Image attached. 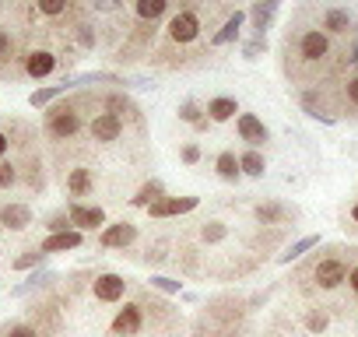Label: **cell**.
I'll return each mask as SVG.
<instances>
[{"label": "cell", "mask_w": 358, "mask_h": 337, "mask_svg": "<svg viewBox=\"0 0 358 337\" xmlns=\"http://www.w3.org/2000/svg\"><path fill=\"white\" fill-rule=\"evenodd\" d=\"M120 134H123V120L116 113H102V116L92 120V137L95 141H116Z\"/></svg>", "instance_id": "obj_5"}, {"label": "cell", "mask_w": 358, "mask_h": 337, "mask_svg": "<svg viewBox=\"0 0 358 337\" xmlns=\"http://www.w3.org/2000/svg\"><path fill=\"white\" fill-rule=\"evenodd\" d=\"M351 218H355V222H358V208H355V211H351Z\"/></svg>", "instance_id": "obj_36"}, {"label": "cell", "mask_w": 358, "mask_h": 337, "mask_svg": "<svg viewBox=\"0 0 358 337\" xmlns=\"http://www.w3.org/2000/svg\"><path fill=\"white\" fill-rule=\"evenodd\" d=\"M239 168L246 176H264V158H260V151H246L243 158H239Z\"/></svg>", "instance_id": "obj_21"}, {"label": "cell", "mask_w": 358, "mask_h": 337, "mask_svg": "<svg viewBox=\"0 0 358 337\" xmlns=\"http://www.w3.org/2000/svg\"><path fill=\"white\" fill-rule=\"evenodd\" d=\"M197 36H201V18H197L194 8L179 11V15L169 22V39H172V43H190V39H197Z\"/></svg>", "instance_id": "obj_2"}, {"label": "cell", "mask_w": 358, "mask_h": 337, "mask_svg": "<svg viewBox=\"0 0 358 337\" xmlns=\"http://www.w3.org/2000/svg\"><path fill=\"white\" fill-rule=\"evenodd\" d=\"M162 194H165V187H162L158 180H151V183H144V187H141V194H137L130 204H137V208H151V204H155Z\"/></svg>", "instance_id": "obj_16"}, {"label": "cell", "mask_w": 358, "mask_h": 337, "mask_svg": "<svg viewBox=\"0 0 358 337\" xmlns=\"http://www.w3.org/2000/svg\"><path fill=\"white\" fill-rule=\"evenodd\" d=\"M67 190H71L74 197H85V194L92 190V173H88V168H74L71 180H67Z\"/></svg>", "instance_id": "obj_17"}, {"label": "cell", "mask_w": 358, "mask_h": 337, "mask_svg": "<svg viewBox=\"0 0 358 337\" xmlns=\"http://www.w3.org/2000/svg\"><path fill=\"white\" fill-rule=\"evenodd\" d=\"M81 246V232H53L39 250L43 253H67V250H78Z\"/></svg>", "instance_id": "obj_12"}, {"label": "cell", "mask_w": 358, "mask_h": 337, "mask_svg": "<svg viewBox=\"0 0 358 337\" xmlns=\"http://www.w3.org/2000/svg\"><path fill=\"white\" fill-rule=\"evenodd\" d=\"M179 120H187V123H197V127H204V120H201V109H197V102H183V109H179Z\"/></svg>", "instance_id": "obj_24"}, {"label": "cell", "mask_w": 358, "mask_h": 337, "mask_svg": "<svg viewBox=\"0 0 358 337\" xmlns=\"http://www.w3.org/2000/svg\"><path fill=\"white\" fill-rule=\"evenodd\" d=\"M18 180V173H15V165H8V162H0V190H8L11 183Z\"/></svg>", "instance_id": "obj_26"}, {"label": "cell", "mask_w": 358, "mask_h": 337, "mask_svg": "<svg viewBox=\"0 0 358 337\" xmlns=\"http://www.w3.org/2000/svg\"><path fill=\"white\" fill-rule=\"evenodd\" d=\"M183 158H187V162H197V158H201V148H197V144H187V148H183Z\"/></svg>", "instance_id": "obj_32"}, {"label": "cell", "mask_w": 358, "mask_h": 337, "mask_svg": "<svg viewBox=\"0 0 358 337\" xmlns=\"http://www.w3.org/2000/svg\"><path fill=\"white\" fill-rule=\"evenodd\" d=\"M239 25H243V11H236V15L225 22V29L215 36V46H225L229 39H236V36H239Z\"/></svg>", "instance_id": "obj_22"}, {"label": "cell", "mask_w": 358, "mask_h": 337, "mask_svg": "<svg viewBox=\"0 0 358 337\" xmlns=\"http://www.w3.org/2000/svg\"><path fill=\"white\" fill-rule=\"evenodd\" d=\"M278 4H281V0H257V4H253V22H257V32H260V36H264L271 15L278 11Z\"/></svg>", "instance_id": "obj_15"}, {"label": "cell", "mask_w": 358, "mask_h": 337, "mask_svg": "<svg viewBox=\"0 0 358 337\" xmlns=\"http://www.w3.org/2000/svg\"><path fill=\"white\" fill-rule=\"evenodd\" d=\"M53 67H57V57L46 53V50H36V53L25 60V71H29L32 78H46V74H53Z\"/></svg>", "instance_id": "obj_14"}, {"label": "cell", "mask_w": 358, "mask_h": 337, "mask_svg": "<svg viewBox=\"0 0 358 337\" xmlns=\"http://www.w3.org/2000/svg\"><path fill=\"white\" fill-rule=\"evenodd\" d=\"M348 288H351V292L358 295V264H355V267L348 271Z\"/></svg>", "instance_id": "obj_33"}, {"label": "cell", "mask_w": 358, "mask_h": 337, "mask_svg": "<svg viewBox=\"0 0 358 337\" xmlns=\"http://www.w3.org/2000/svg\"><path fill=\"white\" fill-rule=\"evenodd\" d=\"M123 292H127V281L120 274H99L95 278V299L116 302V299H123Z\"/></svg>", "instance_id": "obj_6"}, {"label": "cell", "mask_w": 358, "mask_h": 337, "mask_svg": "<svg viewBox=\"0 0 358 337\" xmlns=\"http://www.w3.org/2000/svg\"><path fill=\"white\" fill-rule=\"evenodd\" d=\"M306 327H309L313 334H323V330H327V313H309V316H306Z\"/></svg>", "instance_id": "obj_27"}, {"label": "cell", "mask_w": 358, "mask_h": 337, "mask_svg": "<svg viewBox=\"0 0 358 337\" xmlns=\"http://www.w3.org/2000/svg\"><path fill=\"white\" fill-rule=\"evenodd\" d=\"M316 243H320V239H316V236H309V239H299V243H295V246H292V250H288V253H285V257H281V260H295V257H302V253H306V250H313V246H316Z\"/></svg>", "instance_id": "obj_23"}, {"label": "cell", "mask_w": 358, "mask_h": 337, "mask_svg": "<svg viewBox=\"0 0 358 337\" xmlns=\"http://www.w3.org/2000/svg\"><path fill=\"white\" fill-rule=\"evenodd\" d=\"M257 218H260L264 225H288V222L299 218V211L288 208V204H260V208H257Z\"/></svg>", "instance_id": "obj_8"}, {"label": "cell", "mask_w": 358, "mask_h": 337, "mask_svg": "<svg viewBox=\"0 0 358 337\" xmlns=\"http://www.w3.org/2000/svg\"><path fill=\"white\" fill-rule=\"evenodd\" d=\"M57 92H64V85H57V88H50V92H36V95H32V106H46Z\"/></svg>", "instance_id": "obj_29"}, {"label": "cell", "mask_w": 358, "mask_h": 337, "mask_svg": "<svg viewBox=\"0 0 358 337\" xmlns=\"http://www.w3.org/2000/svg\"><path fill=\"white\" fill-rule=\"evenodd\" d=\"M218 176H222V180H236V176H239V158H236L232 151H222V155H218Z\"/></svg>", "instance_id": "obj_19"}, {"label": "cell", "mask_w": 358, "mask_h": 337, "mask_svg": "<svg viewBox=\"0 0 358 337\" xmlns=\"http://www.w3.org/2000/svg\"><path fill=\"white\" fill-rule=\"evenodd\" d=\"M39 257H43V250H29L25 257H18V260H15V267H18V271H25V267H32Z\"/></svg>", "instance_id": "obj_28"}, {"label": "cell", "mask_w": 358, "mask_h": 337, "mask_svg": "<svg viewBox=\"0 0 358 337\" xmlns=\"http://www.w3.org/2000/svg\"><path fill=\"white\" fill-rule=\"evenodd\" d=\"M313 281H316V288L334 292V288H341L348 281V264L341 257H323V260L313 264Z\"/></svg>", "instance_id": "obj_1"}, {"label": "cell", "mask_w": 358, "mask_h": 337, "mask_svg": "<svg viewBox=\"0 0 358 337\" xmlns=\"http://www.w3.org/2000/svg\"><path fill=\"white\" fill-rule=\"evenodd\" d=\"M78 127H81V116H78V109L74 106H57L53 113H50V134L53 137H74L78 134Z\"/></svg>", "instance_id": "obj_3"}, {"label": "cell", "mask_w": 358, "mask_h": 337, "mask_svg": "<svg viewBox=\"0 0 358 337\" xmlns=\"http://www.w3.org/2000/svg\"><path fill=\"white\" fill-rule=\"evenodd\" d=\"M239 134H243V141H250V144H264V141H267V127H264L253 113H243V116H239Z\"/></svg>", "instance_id": "obj_13"}, {"label": "cell", "mask_w": 358, "mask_h": 337, "mask_svg": "<svg viewBox=\"0 0 358 337\" xmlns=\"http://www.w3.org/2000/svg\"><path fill=\"white\" fill-rule=\"evenodd\" d=\"M165 4H169V0H137V15H141V22H155V18L165 11Z\"/></svg>", "instance_id": "obj_20"}, {"label": "cell", "mask_w": 358, "mask_h": 337, "mask_svg": "<svg viewBox=\"0 0 358 337\" xmlns=\"http://www.w3.org/2000/svg\"><path fill=\"white\" fill-rule=\"evenodd\" d=\"M0 225L22 232V229H29V225H32V211H29L25 204H8L4 211H0Z\"/></svg>", "instance_id": "obj_11"}, {"label": "cell", "mask_w": 358, "mask_h": 337, "mask_svg": "<svg viewBox=\"0 0 358 337\" xmlns=\"http://www.w3.org/2000/svg\"><path fill=\"white\" fill-rule=\"evenodd\" d=\"M141 330V306H123L113 320V334L116 337H134Z\"/></svg>", "instance_id": "obj_7"}, {"label": "cell", "mask_w": 358, "mask_h": 337, "mask_svg": "<svg viewBox=\"0 0 358 337\" xmlns=\"http://www.w3.org/2000/svg\"><path fill=\"white\" fill-rule=\"evenodd\" d=\"M71 225H78V229H99V225H106V211L102 208L71 204Z\"/></svg>", "instance_id": "obj_10"}, {"label": "cell", "mask_w": 358, "mask_h": 337, "mask_svg": "<svg viewBox=\"0 0 358 337\" xmlns=\"http://www.w3.org/2000/svg\"><path fill=\"white\" fill-rule=\"evenodd\" d=\"M8 337H39V330L22 323V327H11V334H8Z\"/></svg>", "instance_id": "obj_31"}, {"label": "cell", "mask_w": 358, "mask_h": 337, "mask_svg": "<svg viewBox=\"0 0 358 337\" xmlns=\"http://www.w3.org/2000/svg\"><path fill=\"white\" fill-rule=\"evenodd\" d=\"M208 113H211V120H232L236 113H239V106H236V99H215L211 106H208Z\"/></svg>", "instance_id": "obj_18"}, {"label": "cell", "mask_w": 358, "mask_h": 337, "mask_svg": "<svg viewBox=\"0 0 358 337\" xmlns=\"http://www.w3.org/2000/svg\"><path fill=\"white\" fill-rule=\"evenodd\" d=\"M151 285H158L162 292H179V281H172V278H151Z\"/></svg>", "instance_id": "obj_30"}, {"label": "cell", "mask_w": 358, "mask_h": 337, "mask_svg": "<svg viewBox=\"0 0 358 337\" xmlns=\"http://www.w3.org/2000/svg\"><path fill=\"white\" fill-rule=\"evenodd\" d=\"M134 239H137V229H134L130 222L109 225V229L102 232V246H106V250H120V246H130Z\"/></svg>", "instance_id": "obj_9"}, {"label": "cell", "mask_w": 358, "mask_h": 337, "mask_svg": "<svg viewBox=\"0 0 358 337\" xmlns=\"http://www.w3.org/2000/svg\"><path fill=\"white\" fill-rule=\"evenodd\" d=\"M8 50H11V39H8V32H0V57H8Z\"/></svg>", "instance_id": "obj_34"}, {"label": "cell", "mask_w": 358, "mask_h": 337, "mask_svg": "<svg viewBox=\"0 0 358 337\" xmlns=\"http://www.w3.org/2000/svg\"><path fill=\"white\" fill-rule=\"evenodd\" d=\"M39 11L43 15H64L67 11V0H39Z\"/></svg>", "instance_id": "obj_25"}, {"label": "cell", "mask_w": 358, "mask_h": 337, "mask_svg": "<svg viewBox=\"0 0 358 337\" xmlns=\"http://www.w3.org/2000/svg\"><path fill=\"white\" fill-rule=\"evenodd\" d=\"M197 208V197H169V201H155L148 211L151 218H169V215H187Z\"/></svg>", "instance_id": "obj_4"}, {"label": "cell", "mask_w": 358, "mask_h": 337, "mask_svg": "<svg viewBox=\"0 0 358 337\" xmlns=\"http://www.w3.org/2000/svg\"><path fill=\"white\" fill-rule=\"evenodd\" d=\"M4 151H8V137H4V134H0V155H4Z\"/></svg>", "instance_id": "obj_35"}]
</instances>
